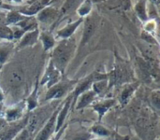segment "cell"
Masks as SVG:
<instances>
[{"label":"cell","mask_w":160,"mask_h":140,"mask_svg":"<svg viewBox=\"0 0 160 140\" xmlns=\"http://www.w3.org/2000/svg\"><path fill=\"white\" fill-rule=\"evenodd\" d=\"M76 50V39L73 36L62 39L52 49V59L53 65L61 73H64Z\"/></svg>","instance_id":"1"},{"label":"cell","mask_w":160,"mask_h":140,"mask_svg":"<svg viewBox=\"0 0 160 140\" xmlns=\"http://www.w3.org/2000/svg\"><path fill=\"white\" fill-rule=\"evenodd\" d=\"M23 80H24L23 72L22 71V69L20 67L13 66V67H10L9 69H8L6 72L5 81H6V84L9 88L16 89V88L20 87L22 84Z\"/></svg>","instance_id":"2"},{"label":"cell","mask_w":160,"mask_h":140,"mask_svg":"<svg viewBox=\"0 0 160 140\" xmlns=\"http://www.w3.org/2000/svg\"><path fill=\"white\" fill-rule=\"evenodd\" d=\"M60 80H61V72L57 68H55L52 62L50 61V63L46 68V71L44 73L43 79L40 81L41 85L46 84L47 87L50 88V87L53 86L54 84H56Z\"/></svg>","instance_id":"3"},{"label":"cell","mask_w":160,"mask_h":140,"mask_svg":"<svg viewBox=\"0 0 160 140\" xmlns=\"http://www.w3.org/2000/svg\"><path fill=\"white\" fill-rule=\"evenodd\" d=\"M73 81H61L59 80L56 84L49 88L48 93L46 94L45 99L51 100V99H57L63 97L68 90L69 89L70 85Z\"/></svg>","instance_id":"4"},{"label":"cell","mask_w":160,"mask_h":140,"mask_svg":"<svg viewBox=\"0 0 160 140\" xmlns=\"http://www.w3.org/2000/svg\"><path fill=\"white\" fill-rule=\"evenodd\" d=\"M59 15V11L51 6H46L37 13V21L43 24H51L54 22Z\"/></svg>","instance_id":"5"},{"label":"cell","mask_w":160,"mask_h":140,"mask_svg":"<svg viewBox=\"0 0 160 140\" xmlns=\"http://www.w3.org/2000/svg\"><path fill=\"white\" fill-rule=\"evenodd\" d=\"M97 28V22L92 16H87L86 19H83V31L82 36V40L80 43L81 47L86 45V43L91 39Z\"/></svg>","instance_id":"6"},{"label":"cell","mask_w":160,"mask_h":140,"mask_svg":"<svg viewBox=\"0 0 160 140\" xmlns=\"http://www.w3.org/2000/svg\"><path fill=\"white\" fill-rule=\"evenodd\" d=\"M39 32L40 31L38 30V28L25 32L22 35V36L20 38V42L18 43L17 49L21 50V49H23L25 47H30V46H33L34 44H36L37 41L38 40Z\"/></svg>","instance_id":"7"},{"label":"cell","mask_w":160,"mask_h":140,"mask_svg":"<svg viewBox=\"0 0 160 140\" xmlns=\"http://www.w3.org/2000/svg\"><path fill=\"white\" fill-rule=\"evenodd\" d=\"M84 18H79V20L75 21V22H68L66 26H64L62 29L58 30V32L56 33V36L62 39L64 38H68L70 36H73V34L75 33V31L77 30V28L80 26V24L83 22Z\"/></svg>","instance_id":"8"},{"label":"cell","mask_w":160,"mask_h":140,"mask_svg":"<svg viewBox=\"0 0 160 140\" xmlns=\"http://www.w3.org/2000/svg\"><path fill=\"white\" fill-rule=\"evenodd\" d=\"M14 50V44L10 40L0 41V66L6 64Z\"/></svg>","instance_id":"9"},{"label":"cell","mask_w":160,"mask_h":140,"mask_svg":"<svg viewBox=\"0 0 160 140\" xmlns=\"http://www.w3.org/2000/svg\"><path fill=\"white\" fill-rule=\"evenodd\" d=\"M98 94L94 90H86L85 92L82 93L78 97V103H77V109H82L85 108L86 106L90 105L96 98Z\"/></svg>","instance_id":"10"},{"label":"cell","mask_w":160,"mask_h":140,"mask_svg":"<svg viewBox=\"0 0 160 140\" xmlns=\"http://www.w3.org/2000/svg\"><path fill=\"white\" fill-rule=\"evenodd\" d=\"M38 39H40V41L42 43L44 51H48L53 49V47L56 45V41H55L54 36L52 35L51 32H48V31L39 32Z\"/></svg>","instance_id":"11"},{"label":"cell","mask_w":160,"mask_h":140,"mask_svg":"<svg viewBox=\"0 0 160 140\" xmlns=\"http://www.w3.org/2000/svg\"><path fill=\"white\" fill-rule=\"evenodd\" d=\"M56 115H57V113H54L52 115V117L50 119V121L48 122V123L45 125V127L42 129V131L38 134V136L37 137L36 140H48V138L51 136V134L53 131L54 123L56 121Z\"/></svg>","instance_id":"12"},{"label":"cell","mask_w":160,"mask_h":140,"mask_svg":"<svg viewBox=\"0 0 160 140\" xmlns=\"http://www.w3.org/2000/svg\"><path fill=\"white\" fill-rule=\"evenodd\" d=\"M135 11L142 22H146L148 19L147 0H138L135 5Z\"/></svg>","instance_id":"13"},{"label":"cell","mask_w":160,"mask_h":140,"mask_svg":"<svg viewBox=\"0 0 160 140\" xmlns=\"http://www.w3.org/2000/svg\"><path fill=\"white\" fill-rule=\"evenodd\" d=\"M115 103L114 99H107V100H103L102 102H99L98 104H96L94 106V109L98 111L99 118H101L109 109H111Z\"/></svg>","instance_id":"14"},{"label":"cell","mask_w":160,"mask_h":140,"mask_svg":"<svg viewBox=\"0 0 160 140\" xmlns=\"http://www.w3.org/2000/svg\"><path fill=\"white\" fill-rule=\"evenodd\" d=\"M26 16L22 14L19 10H10L6 18V22L8 25H14L22 21Z\"/></svg>","instance_id":"15"},{"label":"cell","mask_w":160,"mask_h":140,"mask_svg":"<svg viewBox=\"0 0 160 140\" xmlns=\"http://www.w3.org/2000/svg\"><path fill=\"white\" fill-rule=\"evenodd\" d=\"M137 87H138V84H127L124 87V90L120 95V101L123 105H126L129 101L131 95L133 94Z\"/></svg>","instance_id":"16"},{"label":"cell","mask_w":160,"mask_h":140,"mask_svg":"<svg viewBox=\"0 0 160 140\" xmlns=\"http://www.w3.org/2000/svg\"><path fill=\"white\" fill-rule=\"evenodd\" d=\"M82 2V0H66L63 4L61 10L59 12V15L63 16L74 9H77V7L80 6V4Z\"/></svg>","instance_id":"17"},{"label":"cell","mask_w":160,"mask_h":140,"mask_svg":"<svg viewBox=\"0 0 160 140\" xmlns=\"http://www.w3.org/2000/svg\"><path fill=\"white\" fill-rule=\"evenodd\" d=\"M70 103H71V98H68L67 100V102L65 103L62 110L60 111V113L58 114V117L56 119V131H58L61 127H62V124L64 123V121L66 119V116L68 112V109H69V106H70Z\"/></svg>","instance_id":"18"},{"label":"cell","mask_w":160,"mask_h":140,"mask_svg":"<svg viewBox=\"0 0 160 140\" xmlns=\"http://www.w3.org/2000/svg\"><path fill=\"white\" fill-rule=\"evenodd\" d=\"M91 9H92V1L82 0V2L77 7V13L80 15V18H84L89 15Z\"/></svg>","instance_id":"19"},{"label":"cell","mask_w":160,"mask_h":140,"mask_svg":"<svg viewBox=\"0 0 160 140\" xmlns=\"http://www.w3.org/2000/svg\"><path fill=\"white\" fill-rule=\"evenodd\" d=\"M22 116V109L19 107L10 108L6 111V121L15 122L19 120Z\"/></svg>","instance_id":"20"},{"label":"cell","mask_w":160,"mask_h":140,"mask_svg":"<svg viewBox=\"0 0 160 140\" xmlns=\"http://www.w3.org/2000/svg\"><path fill=\"white\" fill-rule=\"evenodd\" d=\"M21 126H22L21 124L20 125H14V126L7 129L3 133L1 140H12V138H14L19 134L20 130H21Z\"/></svg>","instance_id":"21"},{"label":"cell","mask_w":160,"mask_h":140,"mask_svg":"<svg viewBox=\"0 0 160 140\" xmlns=\"http://www.w3.org/2000/svg\"><path fill=\"white\" fill-rule=\"evenodd\" d=\"M108 80L107 79H104V80H97V81H94L92 84V87H93V90L96 92L97 94H104L106 92V89H108Z\"/></svg>","instance_id":"22"},{"label":"cell","mask_w":160,"mask_h":140,"mask_svg":"<svg viewBox=\"0 0 160 140\" xmlns=\"http://www.w3.org/2000/svg\"><path fill=\"white\" fill-rule=\"evenodd\" d=\"M0 38L3 40H12L13 33L10 25L8 24H0Z\"/></svg>","instance_id":"23"},{"label":"cell","mask_w":160,"mask_h":140,"mask_svg":"<svg viewBox=\"0 0 160 140\" xmlns=\"http://www.w3.org/2000/svg\"><path fill=\"white\" fill-rule=\"evenodd\" d=\"M92 132L95 133L98 136H100V137H108V136H110V131L108 129H106L102 125H96V126H94L92 128Z\"/></svg>","instance_id":"24"},{"label":"cell","mask_w":160,"mask_h":140,"mask_svg":"<svg viewBox=\"0 0 160 140\" xmlns=\"http://www.w3.org/2000/svg\"><path fill=\"white\" fill-rule=\"evenodd\" d=\"M37 93H38V83L36 84L34 92H33V94H31V96L29 97V99L27 101L28 102V108H29L30 110L33 109L34 108H36V106H37Z\"/></svg>","instance_id":"25"},{"label":"cell","mask_w":160,"mask_h":140,"mask_svg":"<svg viewBox=\"0 0 160 140\" xmlns=\"http://www.w3.org/2000/svg\"><path fill=\"white\" fill-rule=\"evenodd\" d=\"M152 103L154 104V106L159 109V105H160V97H159V91H156L153 93L152 94Z\"/></svg>","instance_id":"26"},{"label":"cell","mask_w":160,"mask_h":140,"mask_svg":"<svg viewBox=\"0 0 160 140\" xmlns=\"http://www.w3.org/2000/svg\"><path fill=\"white\" fill-rule=\"evenodd\" d=\"M27 138H28V131L23 130L16 136L15 140H27Z\"/></svg>","instance_id":"27"},{"label":"cell","mask_w":160,"mask_h":140,"mask_svg":"<svg viewBox=\"0 0 160 140\" xmlns=\"http://www.w3.org/2000/svg\"><path fill=\"white\" fill-rule=\"evenodd\" d=\"M4 125H5V120L2 119V118H0V129L2 127H4Z\"/></svg>","instance_id":"28"},{"label":"cell","mask_w":160,"mask_h":140,"mask_svg":"<svg viewBox=\"0 0 160 140\" xmlns=\"http://www.w3.org/2000/svg\"><path fill=\"white\" fill-rule=\"evenodd\" d=\"M3 99H4V94H3V92L0 88V101H2Z\"/></svg>","instance_id":"29"},{"label":"cell","mask_w":160,"mask_h":140,"mask_svg":"<svg viewBox=\"0 0 160 140\" xmlns=\"http://www.w3.org/2000/svg\"><path fill=\"white\" fill-rule=\"evenodd\" d=\"M10 2H13V3H22V0H8Z\"/></svg>","instance_id":"30"},{"label":"cell","mask_w":160,"mask_h":140,"mask_svg":"<svg viewBox=\"0 0 160 140\" xmlns=\"http://www.w3.org/2000/svg\"><path fill=\"white\" fill-rule=\"evenodd\" d=\"M75 140H87V138H76Z\"/></svg>","instance_id":"31"},{"label":"cell","mask_w":160,"mask_h":140,"mask_svg":"<svg viewBox=\"0 0 160 140\" xmlns=\"http://www.w3.org/2000/svg\"><path fill=\"white\" fill-rule=\"evenodd\" d=\"M4 7V4H3V0H0V7Z\"/></svg>","instance_id":"32"},{"label":"cell","mask_w":160,"mask_h":140,"mask_svg":"<svg viewBox=\"0 0 160 140\" xmlns=\"http://www.w3.org/2000/svg\"><path fill=\"white\" fill-rule=\"evenodd\" d=\"M2 109H3V105H2V103H1V101H0V112H1V110H2Z\"/></svg>","instance_id":"33"},{"label":"cell","mask_w":160,"mask_h":140,"mask_svg":"<svg viewBox=\"0 0 160 140\" xmlns=\"http://www.w3.org/2000/svg\"><path fill=\"white\" fill-rule=\"evenodd\" d=\"M153 2H158V0H152Z\"/></svg>","instance_id":"34"},{"label":"cell","mask_w":160,"mask_h":140,"mask_svg":"<svg viewBox=\"0 0 160 140\" xmlns=\"http://www.w3.org/2000/svg\"><path fill=\"white\" fill-rule=\"evenodd\" d=\"M0 77H1V70H0Z\"/></svg>","instance_id":"35"},{"label":"cell","mask_w":160,"mask_h":140,"mask_svg":"<svg viewBox=\"0 0 160 140\" xmlns=\"http://www.w3.org/2000/svg\"><path fill=\"white\" fill-rule=\"evenodd\" d=\"M94 140H102V139H94Z\"/></svg>","instance_id":"36"}]
</instances>
